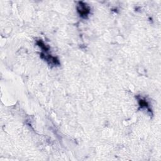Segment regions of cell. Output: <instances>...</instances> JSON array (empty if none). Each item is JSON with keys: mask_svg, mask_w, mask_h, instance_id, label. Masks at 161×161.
I'll use <instances>...</instances> for the list:
<instances>
[{"mask_svg": "<svg viewBox=\"0 0 161 161\" xmlns=\"http://www.w3.org/2000/svg\"><path fill=\"white\" fill-rule=\"evenodd\" d=\"M78 12L81 16H85L89 13V9L87 6H86L85 4H83V3H79V6H78Z\"/></svg>", "mask_w": 161, "mask_h": 161, "instance_id": "6da1fadb", "label": "cell"}]
</instances>
